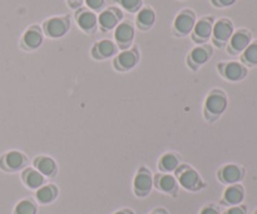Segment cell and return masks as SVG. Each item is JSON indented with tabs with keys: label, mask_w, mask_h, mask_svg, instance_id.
Masks as SVG:
<instances>
[{
	"label": "cell",
	"mask_w": 257,
	"mask_h": 214,
	"mask_svg": "<svg viewBox=\"0 0 257 214\" xmlns=\"http://www.w3.org/2000/svg\"><path fill=\"white\" fill-rule=\"evenodd\" d=\"M227 108V97L220 89H215L208 94L206 99L205 110L208 119H216L220 117Z\"/></svg>",
	"instance_id": "6da1fadb"
},
{
	"label": "cell",
	"mask_w": 257,
	"mask_h": 214,
	"mask_svg": "<svg viewBox=\"0 0 257 214\" xmlns=\"http://www.w3.org/2000/svg\"><path fill=\"white\" fill-rule=\"evenodd\" d=\"M196 22H197V20H196V14L193 10H181V12L178 13L177 17H176L175 22H173V35L178 38L187 37L188 34L192 33Z\"/></svg>",
	"instance_id": "7a4b0ae2"
},
{
	"label": "cell",
	"mask_w": 257,
	"mask_h": 214,
	"mask_svg": "<svg viewBox=\"0 0 257 214\" xmlns=\"http://www.w3.org/2000/svg\"><path fill=\"white\" fill-rule=\"evenodd\" d=\"M70 29V18L69 15H64V17H54L50 19L45 20L43 24V30L47 37L52 38V39H58L62 38L69 32Z\"/></svg>",
	"instance_id": "3957f363"
},
{
	"label": "cell",
	"mask_w": 257,
	"mask_h": 214,
	"mask_svg": "<svg viewBox=\"0 0 257 214\" xmlns=\"http://www.w3.org/2000/svg\"><path fill=\"white\" fill-rule=\"evenodd\" d=\"M233 34V23L227 18H221L213 24L212 43L217 48H223L227 45L228 40Z\"/></svg>",
	"instance_id": "277c9868"
},
{
	"label": "cell",
	"mask_w": 257,
	"mask_h": 214,
	"mask_svg": "<svg viewBox=\"0 0 257 214\" xmlns=\"http://www.w3.org/2000/svg\"><path fill=\"white\" fill-rule=\"evenodd\" d=\"M215 19L212 17H203L196 22L195 28L191 33V39L197 44H206L212 37V29Z\"/></svg>",
	"instance_id": "5b68a950"
},
{
	"label": "cell",
	"mask_w": 257,
	"mask_h": 214,
	"mask_svg": "<svg viewBox=\"0 0 257 214\" xmlns=\"http://www.w3.org/2000/svg\"><path fill=\"white\" fill-rule=\"evenodd\" d=\"M123 19V12L119 8L110 7L108 9L100 12L98 15V27L103 33L110 32V30L115 29L117 25L122 22Z\"/></svg>",
	"instance_id": "8992f818"
},
{
	"label": "cell",
	"mask_w": 257,
	"mask_h": 214,
	"mask_svg": "<svg viewBox=\"0 0 257 214\" xmlns=\"http://www.w3.org/2000/svg\"><path fill=\"white\" fill-rule=\"evenodd\" d=\"M138 63H140V52L137 48H131V49L122 50L119 54L115 55L113 67L119 72H128L137 67Z\"/></svg>",
	"instance_id": "52a82bcc"
},
{
	"label": "cell",
	"mask_w": 257,
	"mask_h": 214,
	"mask_svg": "<svg viewBox=\"0 0 257 214\" xmlns=\"http://www.w3.org/2000/svg\"><path fill=\"white\" fill-rule=\"evenodd\" d=\"M252 35L247 29H238L233 32L232 37L227 43V53L231 55H238L250 45Z\"/></svg>",
	"instance_id": "ba28073f"
},
{
	"label": "cell",
	"mask_w": 257,
	"mask_h": 214,
	"mask_svg": "<svg viewBox=\"0 0 257 214\" xmlns=\"http://www.w3.org/2000/svg\"><path fill=\"white\" fill-rule=\"evenodd\" d=\"M213 54V49L208 44H201L193 48L187 57V65L192 70H197L203 64L211 59Z\"/></svg>",
	"instance_id": "9c48e42d"
},
{
	"label": "cell",
	"mask_w": 257,
	"mask_h": 214,
	"mask_svg": "<svg viewBox=\"0 0 257 214\" xmlns=\"http://www.w3.org/2000/svg\"><path fill=\"white\" fill-rule=\"evenodd\" d=\"M177 175H178V183H180L181 187H183L187 190H196L201 189L203 187L202 179H201L200 174L196 172L195 169L188 167H183L182 169L177 168Z\"/></svg>",
	"instance_id": "30bf717a"
},
{
	"label": "cell",
	"mask_w": 257,
	"mask_h": 214,
	"mask_svg": "<svg viewBox=\"0 0 257 214\" xmlns=\"http://www.w3.org/2000/svg\"><path fill=\"white\" fill-rule=\"evenodd\" d=\"M217 69L221 75L230 82H240L247 75V68L242 63L238 62L220 63L217 65Z\"/></svg>",
	"instance_id": "8fae6325"
},
{
	"label": "cell",
	"mask_w": 257,
	"mask_h": 214,
	"mask_svg": "<svg viewBox=\"0 0 257 214\" xmlns=\"http://www.w3.org/2000/svg\"><path fill=\"white\" fill-rule=\"evenodd\" d=\"M135 34V27L132 25V23L127 22V20L120 22L114 30V39L117 47L122 50L128 49L132 45Z\"/></svg>",
	"instance_id": "7c38bea8"
},
{
	"label": "cell",
	"mask_w": 257,
	"mask_h": 214,
	"mask_svg": "<svg viewBox=\"0 0 257 214\" xmlns=\"http://www.w3.org/2000/svg\"><path fill=\"white\" fill-rule=\"evenodd\" d=\"M75 22L80 30L87 34H93L98 28V17L94 12L85 8H79L75 12Z\"/></svg>",
	"instance_id": "4fadbf2b"
},
{
	"label": "cell",
	"mask_w": 257,
	"mask_h": 214,
	"mask_svg": "<svg viewBox=\"0 0 257 214\" xmlns=\"http://www.w3.org/2000/svg\"><path fill=\"white\" fill-rule=\"evenodd\" d=\"M43 44V32L40 27L38 25H32L25 30L23 34L22 42H20V47L22 49L27 50V52H33L37 50L40 45Z\"/></svg>",
	"instance_id": "5bb4252c"
},
{
	"label": "cell",
	"mask_w": 257,
	"mask_h": 214,
	"mask_svg": "<svg viewBox=\"0 0 257 214\" xmlns=\"http://www.w3.org/2000/svg\"><path fill=\"white\" fill-rule=\"evenodd\" d=\"M133 188H135V193L138 197H146V195L150 194L153 188V178L150 170L146 169V168H141V170L135 178Z\"/></svg>",
	"instance_id": "9a60e30c"
},
{
	"label": "cell",
	"mask_w": 257,
	"mask_h": 214,
	"mask_svg": "<svg viewBox=\"0 0 257 214\" xmlns=\"http://www.w3.org/2000/svg\"><path fill=\"white\" fill-rule=\"evenodd\" d=\"M117 44H114L112 40L103 39L94 43V45L90 49V54L95 60H105L117 54Z\"/></svg>",
	"instance_id": "2e32d148"
},
{
	"label": "cell",
	"mask_w": 257,
	"mask_h": 214,
	"mask_svg": "<svg viewBox=\"0 0 257 214\" xmlns=\"http://www.w3.org/2000/svg\"><path fill=\"white\" fill-rule=\"evenodd\" d=\"M245 175V170L236 164H227L218 172V178L225 184H237L240 180H242Z\"/></svg>",
	"instance_id": "e0dca14e"
},
{
	"label": "cell",
	"mask_w": 257,
	"mask_h": 214,
	"mask_svg": "<svg viewBox=\"0 0 257 214\" xmlns=\"http://www.w3.org/2000/svg\"><path fill=\"white\" fill-rule=\"evenodd\" d=\"M25 164H27V158H25V155L23 153L17 152V150L7 153L2 158V160H0V165L4 169L10 170V172L20 170Z\"/></svg>",
	"instance_id": "ac0fdd59"
},
{
	"label": "cell",
	"mask_w": 257,
	"mask_h": 214,
	"mask_svg": "<svg viewBox=\"0 0 257 214\" xmlns=\"http://www.w3.org/2000/svg\"><path fill=\"white\" fill-rule=\"evenodd\" d=\"M155 23L156 13L152 8L146 7L138 12L137 18H136V24H137L138 29L142 30V32H147L155 25Z\"/></svg>",
	"instance_id": "d6986e66"
},
{
	"label": "cell",
	"mask_w": 257,
	"mask_h": 214,
	"mask_svg": "<svg viewBox=\"0 0 257 214\" xmlns=\"http://www.w3.org/2000/svg\"><path fill=\"white\" fill-rule=\"evenodd\" d=\"M245 198V190L240 184H232L223 193V203L227 205H240Z\"/></svg>",
	"instance_id": "ffe728a7"
},
{
	"label": "cell",
	"mask_w": 257,
	"mask_h": 214,
	"mask_svg": "<svg viewBox=\"0 0 257 214\" xmlns=\"http://www.w3.org/2000/svg\"><path fill=\"white\" fill-rule=\"evenodd\" d=\"M156 187L163 193L168 194H176L178 188L177 179L171 174H160L156 175Z\"/></svg>",
	"instance_id": "44dd1931"
},
{
	"label": "cell",
	"mask_w": 257,
	"mask_h": 214,
	"mask_svg": "<svg viewBox=\"0 0 257 214\" xmlns=\"http://www.w3.org/2000/svg\"><path fill=\"white\" fill-rule=\"evenodd\" d=\"M34 167L44 177H54L57 173V164L49 157H39L34 160Z\"/></svg>",
	"instance_id": "7402d4cb"
},
{
	"label": "cell",
	"mask_w": 257,
	"mask_h": 214,
	"mask_svg": "<svg viewBox=\"0 0 257 214\" xmlns=\"http://www.w3.org/2000/svg\"><path fill=\"white\" fill-rule=\"evenodd\" d=\"M23 180H24L25 185L30 189H39L40 187H43L45 179L44 175L40 174L37 169H32V168H28L23 173Z\"/></svg>",
	"instance_id": "603a6c76"
},
{
	"label": "cell",
	"mask_w": 257,
	"mask_h": 214,
	"mask_svg": "<svg viewBox=\"0 0 257 214\" xmlns=\"http://www.w3.org/2000/svg\"><path fill=\"white\" fill-rule=\"evenodd\" d=\"M58 197V188L53 184L43 185L37 189V199L40 204H49Z\"/></svg>",
	"instance_id": "cb8c5ba5"
},
{
	"label": "cell",
	"mask_w": 257,
	"mask_h": 214,
	"mask_svg": "<svg viewBox=\"0 0 257 214\" xmlns=\"http://www.w3.org/2000/svg\"><path fill=\"white\" fill-rule=\"evenodd\" d=\"M241 62L247 67H255L257 65V40L250 43L247 48L241 53Z\"/></svg>",
	"instance_id": "d4e9b609"
},
{
	"label": "cell",
	"mask_w": 257,
	"mask_h": 214,
	"mask_svg": "<svg viewBox=\"0 0 257 214\" xmlns=\"http://www.w3.org/2000/svg\"><path fill=\"white\" fill-rule=\"evenodd\" d=\"M180 167V160H178L177 155L173 153H167L163 155L160 160V169L165 173L175 172L177 168Z\"/></svg>",
	"instance_id": "484cf974"
},
{
	"label": "cell",
	"mask_w": 257,
	"mask_h": 214,
	"mask_svg": "<svg viewBox=\"0 0 257 214\" xmlns=\"http://www.w3.org/2000/svg\"><path fill=\"white\" fill-rule=\"evenodd\" d=\"M37 204L30 199L20 200L14 209V214H37Z\"/></svg>",
	"instance_id": "4316f807"
},
{
	"label": "cell",
	"mask_w": 257,
	"mask_h": 214,
	"mask_svg": "<svg viewBox=\"0 0 257 214\" xmlns=\"http://www.w3.org/2000/svg\"><path fill=\"white\" fill-rule=\"evenodd\" d=\"M114 2L128 13H138L143 5V0H114Z\"/></svg>",
	"instance_id": "83f0119b"
},
{
	"label": "cell",
	"mask_w": 257,
	"mask_h": 214,
	"mask_svg": "<svg viewBox=\"0 0 257 214\" xmlns=\"http://www.w3.org/2000/svg\"><path fill=\"white\" fill-rule=\"evenodd\" d=\"M85 4H87L88 9L92 10V12H99L104 8L105 0H84Z\"/></svg>",
	"instance_id": "f1b7e54d"
},
{
	"label": "cell",
	"mask_w": 257,
	"mask_h": 214,
	"mask_svg": "<svg viewBox=\"0 0 257 214\" xmlns=\"http://www.w3.org/2000/svg\"><path fill=\"white\" fill-rule=\"evenodd\" d=\"M237 0H211L213 7L216 8H228L233 5Z\"/></svg>",
	"instance_id": "f546056e"
},
{
	"label": "cell",
	"mask_w": 257,
	"mask_h": 214,
	"mask_svg": "<svg viewBox=\"0 0 257 214\" xmlns=\"http://www.w3.org/2000/svg\"><path fill=\"white\" fill-rule=\"evenodd\" d=\"M225 214H247V210L242 205H235V207H231L230 209L226 210Z\"/></svg>",
	"instance_id": "4dcf8cb0"
},
{
	"label": "cell",
	"mask_w": 257,
	"mask_h": 214,
	"mask_svg": "<svg viewBox=\"0 0 257 214\" xmlns=\"http://www.w3.org/2000/svg\"><path fill=\"white\" fill-rule=\"evenodd\" d=\"M200 214H220V210L215 205H207V207L202 208Z\"/></svg>",
	"instance_id": "1f68e13d"
},
{
	"label": "cell",
	"mask_w": 257,
	"mask_h": 214,
	"mask_svg": "<svg viewBox=\"0 0 257 214\" xmlns=\"http://www.w3.org/2000/svg\"><path fill=\"white\" fill-rule=\"evenodd\" d=\"M67 3L72 9H79L80 5L83 4V0H67Z\"/></svg>",
	"instance_id": "d6a6232c"
},
{
	"label": "cell",
	"mask_w": 257,
	"mask_h": 214,
	"mask_svg": "<svg viewBox=\"0 0 257 214\" xmlns=\"http://www.w3.org/2000/svg\"><path fill=\"white\" fill-rule=\"evenodd\" d=\"M114 214H133V213L131 212V210L124 209V210H119V212H115Z\"/></svg>",
	"instance_id": "836d02e7"
},
{
	"label": "cell",
	"mask_w": 257,
	"mask_h": 214,
	"mask_svg": "<svg viewBox=\"0 0 257 214\" xmlns=\"http://www.w3.org/2000/svg\"><path fill=\"white\" fill-rule=\"evenodd\" d=\"M152 214H167V213H166L163 209H157V210H155Z\"/></svg>",
	"instance_id": "e575fe53"
},
{
	"label": "cell",
	"mask_w": 257,
	"mask_h": 214,
	"mask_svg": "<svg viewBox=\"0 0 257 214\" xmlns=\"http://www.w3.org/2000/svg\"><path fill=\"white\" fill-rule=\"evenodd\" d=\"M253 214H257V210H256V212H255V213H253Z\"/></svg>",
	"instance_id": "d590c367"
}]
</instances>
